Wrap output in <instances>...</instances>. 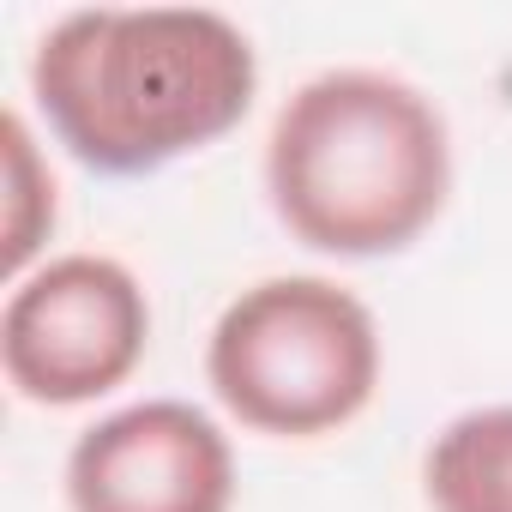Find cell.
<instances>
[{"label":"cell","instance_id":"3957f363","mask_svg":"<svg viewBox=\"0 0 512 512\" xmlns=\"http://www.w3.org/2000/svg\"><path fill=\"white\" fill-rule=\"evenodd\" d=\"M386 374L374 308L320 272H278L223 302L205 338V386L272 440H326L350 428Z\"/></svg>","mask_w":512,"mask_h":512},{"label":"cell","instance_id":"277c9868","mask_svg":"<svg viewBox=\"0 0 512 512\" xmlns=\"http://www.w3.org/2000/svg\"><path fill=\"white\" fill-rule=\"evenodd\" d=\"M151 350V296L115 253H55L13 278L0 308V374L37 410L121 392Z\"/></svg>","mask_w":512,"mask_h":512},{"label":"cell","instance_id":"5b68a950","mask_svg":"<svg viewBox=\"0 0 512 512\" xmlns=\"http://www.w3.org/2000/svg\"><path fill=\"white\" fill-rule=\"evenodd\" d=\"M73 512H229L235 446L187 398H139L97 416L67 452Z\"/></svg>","mask_w":512,"mask_h":512},{"label":"cell","instance_id":"7a4b0ae2","mask_svg":"<svg viewBox=\"0 0 512 512\" xmlns=\"http://www.w3.org/2000/svg\"><path fill=\"white\" fill-rule=\"evenodd\" d=\"M266 199L302 247L332 260L416 247L452 199L440 103L386 67H326L302 79L266 139Z\"/></svg>","mask_w":512,"mask_h":512},{"label":"cell","instance_id":"52a82bcc","mask_svg":"<svg viewBox=\"0 0 512 512\" xmlns=\"http://www.w3.org/2000/svg\"><path fill=\"white\" fill-rule=\"evenodd\" d=\"M0 187H7V278H25L43 266V247L61 217V187L25 109H7L0 121Z\"/></svg>","mask_w":512,"mask_h":512},{"label":"cell","instance_id":"8992f818","mask_svg":"<svg viewBox=\"0 0 512 512\" xmlns=\"http://www.w3.org/2000/svg\"><path fill=\"white\" fill-rule=\"evenodd\" d=\"M422 494L434 512H512V404L452 416L422 452Z\"/></svg>","mask_w":512,"mask_h":512},{"label":"cell","instance_id":"6da1fadb","mask_svg":"<svg viewBox=\"0 0 512 512\" xmlns=\"http://www.w3.org/2000/svg\"><path fill=\"white\" fill-rule=\"evenodd\" d=\"M253 97V37L211 7L61 13L31 55V103L91 175H157L211 151L247 121Z\"/></svg>","mask_w":512,"mask_h":512}]
</instances>
